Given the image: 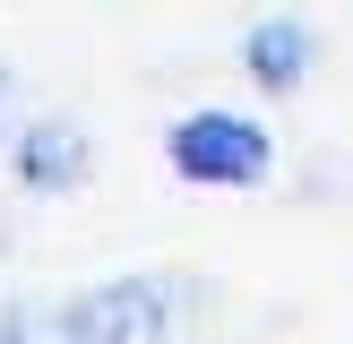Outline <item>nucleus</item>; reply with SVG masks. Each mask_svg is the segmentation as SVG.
Segmentation results:
<instances>
[{
  "label": "nucleus",
  "mask_w": 353,
  "mask_h": 344,
  "mask_svg": "<svg viewBox=\"0 0 353 344\" xmlns=\"http://www.w3.org/2000/svg\"><path fill=\"white\" fill-rule=\"evenodd\" d=\"M61 310L78 327V344H199L216 292L190 267H121V275L61 292Z\"/></svg>",
  "instance_id": "1"
},
{
  "label": "nucleus",
  "mask_w": 353,
  "mask_h": 344,
  "mask_svg": "<svg viewBox=\"0 0 353 344\" xmlns=\"http://www.w3.org/2000/svg\"><path fill=\"white\" fill-rule=\"evenodd\" d=\"M164 172L207 198H250L276 181V129L250 103H190L164 120Z\"/></svg>",
  "instance_id": "2"
},
{
  "label": "nucleus",
  "mask_w": 353,
  "mask_h": 344,
  "mask_svg": "<svg viewBox=\"0 0 353 344\" xmlns=\"http://www.w3.org/2000/svg\"><path fill=\"white\" fill-rule=\"evenodd\" d=\"M95 181V138L69 112H34L9 129V189L17 198H78Z\"/></svg>",
  "instance_id": "3"
},
{
  "label": "nucleus",
  "mask_w": 353,
  "mask_h": 344,
  "mask_svg": "<svg viewBox=\"0 0 353 344\" xmlns=\"http://www.w3.org/2000/svg\"><path fill=\"white\" fill-rule=\"evenodd\" d=\"M233 61H241V78H250L259 95H302V86L319 78V61H327V34L310 26L302 9H268V17L241 26Z\"/></svg>",
  "instance_id": "4"
},
{
  "label": "nucleus",
  "mask_w": 353,
  "mask_h": 344,
  "mask_svg": "<svg viewBox=\"0 0 353 344\" xmlns=\"http://www.w3.org/2000/svg\"><path fill=\"white\" fill-rule=\"evenodd\" d=\"M0 344H78L61 301H0Z\"/></svg>",
  "instance_id": "5"
},
{
  "label": "nucleus",
  "mask_w": 353,
  "mask_h": 344,
  "mask_svg": "<svg viewBox=\"0 0 353 344\" xmlns=\"http://www.w3.org/2000/svg\"><path fill=\"white\" fill-rule=\"evenodd\" d=\"M9 129H17V69L0 61V155H9Z\"/></svg>",
  "instance_id": "6"
}]
</instances>
